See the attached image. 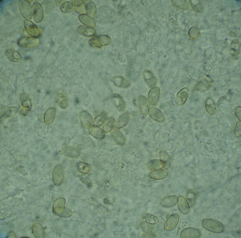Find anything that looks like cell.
Instances as JSON below:
<instances>
[{
  "label": "cell",
  "mask_w": 241,
  "mask_h": 238,
  "mask_svg": "<svg viewBox=\"0 0 241 238\" xmlns=\"http://www.w3.org/2000/svg\"><path fill=\"white\" fill-rule=\"evenodd\" d=\"M178 197L176 195L167 196L163 199L161 201V204L162 206L169 208L174 206L177 203Z\"/></svg>",
  "instance_id": "obj_14"
},
{
  "label": "cell",
  "mask_w": 241,
  "mask_h": 238,
  "mask_svg": "<svg viewBox=\"0 0 241 238\" xmlns=\"http://www.w3.org/2000/svg\"><path fill=\"white\" fill-rule=\"evenodd\" d=\"M104 202L106 204H108L109 203V201L108 199L107 198H105L104 200Z\"/></svg>",
  "instance_id": "obj_47"
},
{
  "label": "cell",
  "mask_w": 241,
  "mask_h": 238,
  "mask_svg": "<svg viewBox=\"0 0 241 238\" xmlns=\"http://www.w3.org/2000/svg\"><path fill=\"white\" fill-rule=\"evenodd\" d=\"M205 108L207 112L210 114L214 115L216 113V109L213 101L210 99H208L205 103Z\"/></svg>",
  "instance_id": "obj_32"
},
{
  "label": "cell",
  "mask_w": 241,
  "mask_h": 238,
  "mask_svg": "<svg viewBox=\"0 0 241 238\" xmlns=\"http://www.w3.org/2000/svg\"><path fill=\"white\" fill-rule=\"evenodd\" d=\"M148 112L150 117L155 121L159 122L164 120V117L161 112L158 109L154 107L149 109Z\"/></svg>",
  "instance_id": "obj_12"
},
{
  "label": "cell",
  "mask_w": 241,
  "mask_h": 238,
  "mask_svg": "<svg viewBox=\"0 0 241 238\" xmlns=\"http://www.w3.org/2000/svg\"><path fill=\"white\" fill-rule=\"evenodd\" d=\"M7 238H16L15 234L13 232L9 233L7 236Z\"/></svg>",
  "instance_id": "obj_45"
},
{
  "label": "cell",
  "mask_w": 241,
  "mask_h": 238,
  "mask_svg": "<svg viewBox=\"0 0 241 238\" xmlns=\"http://www.w3.org/2000/svg\"><path fill=\"white\" fill-rule=\"evenodd\" d=\"M107 117V114L105 112H103L97 115L94 119V125L98 126L101 125L106 121Z\"/></svg>",
  "instance_id": "obj_33"
},
{
  "label": "cell",
  "mask_w": 241,
  "mask_h": 238,
  "mask_svg": "<svg viewBox=\"0 0 241 238\" xmlns=\"http://www.w3.org/2000/svg\"><path fill=\"white\" fill-rule=\"evenodd\" d=\"M56 109L53 107L49 108L45 113L44 117V122L47 125H50L53 122L56 114Z\"/></svg>",
  "instance_id": "obj_22"
},
{
  "label": "cell",
  "mask_w": 241,
  "mask_h": 238,
  "mask_svg": "<svg viewBox=\"0 0 241 238\" xmlns=\"http://www.w3.org/2000/svg\"><path fill=\"white\" fill-rule=\"evenodd\" d=\"M86 12L87 14L90 16L93 17L95 14L96 9L95 4L92 3H88L85 6Z\"/></svg>",
  "instance_id": "obj_36"
},
{
  "label": "cell",
  "mask_w": 241,
  "mask_h": 238,
  "mask_svg": "<svg viewBox=\"0 0 241 238\" xmlns=\"http://www.w3.org/2000/svg\"><path fill=\"white\" fill-rule=\"evenodd\" d=\"M61 3V0H54L53 1L54 4L56 6L60 5Z\"/></svg>",
  "instance_id": "obj_46"
},
{
  "label": "cell",
  "mask_w": 241,
  "mask_h": 238,
  "mask_svg": "<svg viewBox=\"0 0 241 238\" xmlns=\"http://www.w3.org/2000/svg\"><path fill=\"white\" fill-rule=\"evenodd\" d=\"M112 104L119 111H123L125 107V103L124 100L118 95L113 96L111 99Z\"/></svg>",
  "instance_id": "obj_19"
},
{
  "label": "cell",
  "mask_w": 241,
  "mask_h": 238,
  "mask_svg": "<svg viewBox=\"0 0 241 238\" xmlns=\"http://www.w3.org/2000/svg\"><path fill=\"white\" fill-rule=\"evenodd\" d=\"M145 81L150 88L154 87L156 85V78L153 73L150 71H146L144 73Z\"/></svg>",
  "instance_id": "obj_26"
},
{
  "label": "cell",
  "mask_w": 241,
  "mask_h": 238,
  "mask_svg": "<svg viewBox=\"0 0 241 238\" xmlns=\"http://www.w3.org/2000/svg\"><path fill=\"white\" fill-rule=\"evenodd\" d=\"M139 109L141 113L146 115L149 109V103L146 98L143 96H141L139 98Z\"/></svg>",
  "instance_id": "obj_24"
},
{
  "label": "cell",
  "mask_w": 241,
  "mask_h": 238,
  "mask_svg": "<svg viewBox=\"0 0 241 238\" xmlns=\"http://www.w3.org/2000/svg\"><path fill=\"white\" fill-rule=\"evenodd\" d=\"M148 167L150 170L154 171L156 169H161L164 167V164L161 160H153L149 162Z\"/></svg>",
  "instance_id": "obj_30"
},
{
  "label": "cell",
  "mask_w": 241,
  "mask_h": 238,
  "mask_svg": "<svg viewBox=\"0 0 241 238\" xmlns=\"http://www.w3.org/2000/svg\"><path fill=\"white\" fill-rule=\"evenodd\" d=\"M177 202L178 207L180 211L183 214H188L190 211V207L185 198L182 196H180Z\"/></svg>",
  "instance_id": "obj_11"
},
{
  "label": "cell",
  "mask_w": 241,
  "mask_h": 238,
  "mask_svg": "<svg viewBox=\"0 0 241 238\" xmlns=\"http://www.w3.org/2000/svg\"><path fill=\"white\" fill-rule=\"evenodd\" d=\"M160 154L161 160L164 163V167L167 168L170 165V160L168 155L164 151H161Z\"/></svg>",
  "instance_id": "obj_38"
},
{
  "label": "cell",
  "mask_w": 241,
  "mask_h": 238,
  "mask_svg": "<svg viewBox=\"0 0 241 238\" xmlns=\"http://www.w3.org/2000/svg\"><path fill=\"white\" fill-rule=\"evenodd\" d=\"M61 152L65 155L72 157L77 156L80 154V151L78 149L70 146L63 147L62 149Z\"/></svg>",
  "instance_id": "obj_21"
},
{
  "label": "cell",
  "mask_w": 241,
  "mask_h": 238,
  "mask_svg": "<svg viewBox=\"0 0 241 238\" xmlns=\"http://www.w3.org/2000/svg\"><path fill=\"white\" fill-rule=\"evenodd\" d=\"M29 110L28 109L22 106L20 108L19 111L20 113L22 115L25 116L28 114Z\"/></svg>",
  "instance_id": "obj_43"
},
{
  "label": "cell",
  "mask_w": 241,
  "mask_h": 238,
  "mask_svg": "<svg viewBox=\"0 0 241 238\" xmlns=\"http://www.w3.org/2000/svg\"><path fill=\"white\" fill-rule=\"evenodd\" d=\"M53 180L56 185H60L62 181L63 171L62 167L60 165L56 166L54 168L52 173Z\"/></svg>",
  "instance_id": "obj_6"
},
{
  "label": "cell",
  "mask_w": 241,
  "mask_h": 238,
  "mask_svg": "<svg viewBox=\"0 0 241 238\" xmlns=\"http://www.w3.org/2000/svg\"><path fill=\"white\" fill-rule=\"evenodd\" d=\"M111 135L116 142L118 144L122 145L124 143L125 139L124 137L119 130L115 129L111 133Z\"/></svg>",
  "instance_id": "obj_28"
},
{
  "label": "cell",
  "mask_w": 241,
  "mask_h": 238,
  "mask_svg": "<svg viewBox=\"0 0 241 238\" xmlns=\"http://www.w3.org/2000/svg\"><path fill=\"white\" fill-rule=\"evenodd\" d=\"M115 121L112 117H109L106 120L103 125L102 130L104 133H108L112 130L114 127Z\"/></svg>",
  "instance_id": "obj_31"
},
{
  "label": "cell",
  "mask_w": 241,
  "mask_h": 238,
  "mask_svg": "<svg viewBox=\"0 0 241 238\" xmlns=\"http://www.w3.org/2000/svg\"><path fill=\"white\" fill-rule=\"evenodd\" d=\"M241 121H238L236 123L235 127V133L236 136L237 137L241 135Z\"/></svg>",
  "instance_id": "obj_42"
},
{
  "label": "cell",
  "mask_w": 241,
  "mask_h": 238,
  "mask_svg": "<svg viewBox=\"0 0 241 238\" xmlns=\"http://www.w3.org/2000/svg\"><path fill=\"white\" fill-rule=\"evenodd\" d=\"M72 1L76 11L81 14H84L86 12L85 6L82 1L73 0Z\"/></svg>",
  "instance_id": "obj_29"
},
{
  "label": "cell",
  "mask_w": 241,
  "mask_h": 238,
  "mask_svg": "<svg viewBox=\"0 0 241 238\" xmlns=\"http://www.w3.org/2000/svg\"><path fill=\"white\" fill-rule=\"evenodd\" d=\"M188 97V89L185 88L181 89L177 93L176 98V102L178 106H181L186 102Z\"/></svg>",
  "instance_id": "obj_16"
},
{
  "label": "cell",
  "mask_w": 241,
  "mask_h": 238,
  "mask_svg": "<svg viewBox=\"0 0 241 238\" xmlns=\"http://www.w3.org/2000/svg\"><path fill=\"white\" fill-rule=\"evenodd\" d=\"M203 227L210 232L217 233L223 232L224 227L222 224L216 220L210 219L203 220L202 223Z\"/></svg>",
  "instance_id": "obj_1"
},
{
  "label": "cell",
  "mask_w": 241,
  "mask_h": 238,
  "mask_svg": "<svg viewBox=\"0 0 241 238\" xmlns=\"http://www.w3.org/2000/svg\"><path fill=\"white\" fill-rule=\"evenodd\" d=\"M241 109L240 107H237L235 110V114L239 119L241 121Z\"/></svg>",
  "instance_id": "obj_44"
},
{
  "label": "cell",
  "mask_w": 241,
  "mask_h": 238,
  "mask_svg": "<svg viewBox=\"0 0 241 238\" xmlns=\"http://www.w3.org/2000/svg\"><path fill=\"white\" fill-rule=\"evenodd\" d=\"M27 0V1L28 2H29L30 3V2H31L32 1V0Z\"/></svg>",
  "instance_id": "obj_48"
},
{
  "label": "cell",
  "mask_w": 241,
  "mask_h": 238,
  "mask_svg": "<svg viewBox=\"0 0 241 238\" xmlns=\"http://www.w3.org/2000/svg\"><path fill=\"white\" fill-rule=\"evenodd\" d=\"M76 31L80 34L87 36L94 35L96 33L95 30L94 29L84 25H81L77 28Z\"/></svg>",
  "instance_id": "obj_18"
},
{
  "label": "cell",
  "mask_w": 241,
  "mask_h": 238,
  "mask_svg": "<svg viewBox=\"0 0 241 238\" xmlns=\"http://www.w3.org/2000/svg\"><path fill=\"white\" fill-rule=\"evenodd\" d=\"M110 42L111 39L108 36L101 35L90 40L89 43L92 46L100 47L102 45L109 44Z\"/></svg>",
  "instance_id": "obj_5"
},
{
  "label": "cell",
  "mask_w": 241,
  "mask_h": 238,
  "mask_svg": "<svg viewBox=\"0 0 241 238\" xmlns=\"http://www.w3.org/2000/svg\"><path fill=\"white\" fill-rule=\"evenodd\" d=\"M159 93V88L157 87H153L150 90L148 98L149 104L152 105H155L158 100Z\"/></svg>",
  "instance_id": "obj_10"
},
{
  "label": "cell",
  "mask_w": 241,
  "mask_h": 238,
  "mask_svg": "<svg viewBox=\"0 0 241 238\" xmlns=\"http://www.w3.org/2000/svg\"><path fill=\"white\" fill-rule=\"evenodd\" d=\"M8 58L11 61L17 63L20 62L22 60L21 55L17 51L12 49H8L5 52Z\"/></svg>",
  "instance_id": "obj_17"
},
{
  "label": "cell",
  "mask_w": 241,
  "mask_h": 238,
  "mask_svg": "<svg viewBox=\"0 0 241 238\" xmlns=\"http://www.w3.org/2000/svg\"><path fill=\"white\" fill-rule=\"evenodd\" d=\"M16 111V108L14 107L10 108L4 113L2 117L4 118L8 117L14 114Z\"/></svg>",
  "instance_id": "obj_40"
},
{
  "label": "cell",
  "mask_w": 241,
  "mask_h": 238,
  "mask_svg": "<svg viewBox=\"0 0 241 238\" xmlns=\"http://www.w3.org/2000/svg\"><path fill=\"white\" fill-rule=\"evenodd\" d=\"M77 167L79 171L82 173H88L90 172L91 170V167L90 165L84 162L79 163Z\"/></svg>",
  "instance_id": "obj_35"
},
{
  "label": "cell",
  "mask_w": 241,
  "mask_h": 238,
  "mask_svg": "<svg viewBox=\"0 0 241 238\" xmlns=\"http://www.w3.org/2000/svg\"><path fill=\"white\" fill-rule=\"evenodd\" d=\"M80 119L82 125L85 127L91 126L93 122L92 118L91 115L88 112L83 111L81 113Z\"/></svg>",
  "instance_id": "obj_15"
},
{
  "label": "cell",
  "mask_w": 241,
  "mask_h": 238,
  "mask_svg": "<svg viewBox=\"0 0 241 238\" xmlns=\"http://www.w3.org/2000/svg\"><path fill=\"white\" fill-rule=\"evenodd\" d=\"M179 220V217L177 214L171 215L167 219L164 225L165 229L170 230L174 228L177 225Z\"/></svg>",
  "instance_id": "obj_8"
},
{
  "label": "cell",
  "mask_w": 241,
  "mask_h": 238,
  "mask_svg": "<svg viewBox=\"0 0 241 238\" xmlns=\"http://www.w3.org/2000/svg\"><path fill=\"white\" fill-rule=\"evenodd\" d=\"M89 131L91 135L96 138L102 139L105 137V133L98 126L93 125L90 127Z\"/></svg>",
  "instance_id": "obj_23"
},
{
  "label": "cell",
  "mask_w": 241,
  "mask_h": 238,
  "mask_svg": "<svg viewBox=\"0 0 241 238\" xmlns=\"http://www.w3.org/2000/svg\"><path fill=\"white\" fill-rule=\"evenodd\" d=\"M80 21L87 26L92 28L94 27L96 23L93 18L85 14H80L79 16Z\"/></svg>",
  "instance_id": "obj_20"
},
{
  "label": "cell",
  "mask_w": 241,
  "mask_h": 238,
  "mask_svg": "<svg viewBox=\"0 0 241 238\" xmlns=\"http://www.w3.org/2000/svg\"><path fill=\"white\" fill-rule=\"evenodd\" d=\"M19 4L20 11L23 17L26 19H31L32 13L30 3L27 0H20Z\"/></svg>",
  "instance_id": "obj_3"
},
{
  "label": "cell",
  "mask_w": 241,
  "mask_h": 238,
  "mask_svg": "<svg viewBox=\"0 0 241 238\" xmlns=\"http://www.w3.org/2000/svg\"><path fill=\"white\" fill-rule=\"evenodd\" d=\"M143 219L146 222L151 225L155 224L159 221L156 217L149 213L145 214L143 216Z\"/></svg>",
  "instance_id": "obj_34"
},
{
  "label": "cell",
  "mask_w": 241,
  "mask_h": 238,
  "mask_svg": "<svg viewBox=\"0 0 241 238\" xmlns=\"http://www.w3.org/2000/svg\"><path fill=\"white\" fill-rule=\"evenodd\" d=\"M129 118V115L128 111L123 113L118 118L116 125V128L119 129L124 126L127 123Z\"/></svg>",
  "instance_id": "obj_25"
},
{
  "label": "cell",
  "mask_w": 241,
  "mask_h": 238,
  "mask_svg": "<svg viewBox=\"0 0 241 238\" xmlns=\"http://www.w3.org/2000/svg\"><path fill=\"white\" fill-rule=\"evenodd\" d=\"M32 14L34 21L36 23L40 22L43 17V13L42 8L38 2H35L32 7Z\"/></svg>",
  "instance_id": "obj_4"
},
{
  "label": "cell",
  "mask_w": 241,
  "mask_h": 238,
  "mask_svg": "<svg viewBox=\"0 0 241 238\" xmlns=\"http://www.w3.org/2000/svg\"><path fill=\"white\" fill-rule=\"evenodd\" d=\"M32 231L34 235L36 238H41L44 236V228L40 223H36L33 225L32 227Z\"/></svg>",
  "instance_id": "obj_27"
},
{
  "label": "cell",
  "mask_w": 241,
  "mask_h": 238,
  "mask_svg": "<svg viewBox=\"0 0 241 238\" xmlns=\"http://www.w3.org/2000/svg\"><path fill=\"white\" fill-rule=\"evenodd\" d=\"M143 227V229L144 231L147 234L151 236H153L154 233L153 231L152 227L148 224H144Z\"/></svg>",
  "instance_id": "obj_41"
},
{
  "label": "cell",
  "mask_w": 241,
  "mask_h": 238,
  "mask_svg": "<svg viewBox=\"0 0 241 238\" xmlns=\"http://www.w3.org/2000/svg\"><path fill=\"white\" fill-rule=\"evenodd\" d=\"M21 100L22 106L30 110L31 104L28 97L25 94H22L21 96Z\"/></svg>",
  "instance_id": "obj_39"
},
{
  "label": "cell",
  "mask_w": 241,
  "mask_h": 238,
  "mask_svg": "<svg viewBox=\"0 0 241 238\" xmlns=\"http://www.w3.org/2000/svg\"><path fill=\"white\" fill-rule=\"evenodd\" d=\"M60 8L63 12L68 13L73 11V6L72 3L70 2H66L63 3L61 5Z\"/></svg>",
  "instance_id": "obj_37"
},
{
  "label": "cell",
  "mask_w": 241,
  "mask_h": 238,
  "mask_svg": "<svg viewBox=\"0 0 241 238\" xmlns=\"http://www.w3.org/2000/svg\"><path fill=\"white\" fill-rule=\"evenodd\" d=\"M40 40L38 38L33 37H25L20 38L18 41V44L21 46L26 48H32L39 45Z\"/></svg>",
  "instance_id": "obj_2"
},
{
  "label": "cell",
  "mask_w": 241,
  "mask_h": 238,
  "mask_svg": "<svg viewBox=\"0 0 241 238\" xmlns=\"http://www.w3.org/2000/svg\"><path fill=\"white\" fill-rule=\"evenodd\" d=\"M25 28L28 33L32 37H36L40 34L39 30L36 26L31 21L25 20L24 22Z\"/></svg>",
  "instance_id": "obj_7"
},
{
  "label": "cell",
  "mask_w": 241,
  "mask_h": 238,
  "mask_svg": "<svg viewBox=\"0 0 241 238\" xmlns=\"http://www.w3.org/2000/svg\"><path fill=\"white\" fill-rule=\"evenodd\" d=\"M201 236L200 231L197 229L192 227L183 229L181 232L180 237L184 238H198Z\"/></svg>",
  "instance_id": "obj_9"
},
{
  "label": "cell",
  "mask_w": 241,
  "mask_h": 238,
  "mask_svg": "<svg viewBox=\"0 0 241 238\" xmlns=\"http://www.w3.org/2000/svg\"><path fill=\"white\" fill-rule=\"evenodd\" d=\"M168 174V171L166 169H159L151 172L149 174L151 178L160 180L165 178Z\"/></svg>",
  "instance_id": "obj_13"
}]
</instances>
